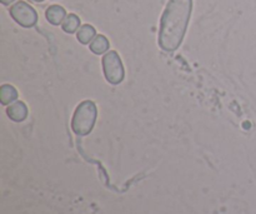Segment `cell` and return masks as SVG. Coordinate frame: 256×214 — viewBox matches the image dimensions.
I'll list each match as a JSON object with an SVG mask.
<instances>
[{
	"instance_id": "1",
	"label": "cell",
	"mask_w": 256,
	"mask_h": 214,
	"mask_svg": "<svg viewBox=\"0 0 256 214\" xmlns=\"http://www.w3.org/2000/svg\"><path fill=\"white\" fill-rule=\"evenodd\" d=\"M192 12V0H169L160 19L158 43L164 52L172 53L182 45Z\"/></svg>"
},
{
	"instance_id": "2",
	"label": "cell",
	"mask_w": 256,
	"mask_h": 214,
	"mask_svg": "<svg viewBox=\"0 0 256 214\" xmlns=\"http://www.w3.org/2000/svg\"><path fill=\"white\" fill-rule=\"evenodd\" d=\"M98 109L92 100H84L75 109L72 119V129L76 135H88L96 122Z\"/></svg>"
},
{
	"instance_id": "3",
	"label": "cell",
	"mask_w": 256,
	"mask_h": 214,
	"mask_svg": "<svg viewBox=\"0 0 256 214\" xmlns=\"http://www.w3.org/2000/svg\"><path fill=\"white\" fill-rule=\"evenodd\" d=\"M102 70L105 79L112 85H118L124 80L125 72L122 58L115 50H110L102 57Z\"/></svg>"
},
{
	"instance_id": "4",
	"label": "cell",
	"mask_w": 256,
	"mask_h": 214,
	"mask_svg": "<svg viewBox=\"0 0 256 214\" xmlns=\"http://www.w3.org/2000/svg\"><path fill=\"white\" fill-rule=\"evenodd\" d=\"M10 17L22 28H32L38 23L36 10L22 0L10 7Z\"/></svg>"
},
{
	"instance_id": "5",
	"label": "cell",
	"mask_w": 256,
	"mask_h": 214,
	"mask_svg": "<svg viewBox=\"0 0 256 214\" xmlns=\"http://www.w3.org/2000/svg\"><path fill=\"white\" fill-rule=\"evenodd\" d=\"M6 114L12 122H24L28 117V107L24 102L22 100H18V102L12 103V104L8 107Z\"/></svg>"
},
{
	"instance_id": "6",
	"label": "cell",
	"mask_w": 256,
	"mask_h": 214,
	"mask_svg": "<svg viewBox=\"0 0 256 214\" xmlns=\"http://www.w3.org/2000/svg\"><path fill=\"white\" fill-rule=\"evenodd\" d=\"M45 17L52 25H60L66 18V12L60 5H50L45 12Z\"/></svg>"
},
{
	"instance_id": "7",
	"label": "cell",
	"mask_w": 256,
	"mask_h": 214,
	"mask_svg": "<svg viewBox=\"0 0 256 214\" xmlns=\"http://www.w3.org/2000/svg\"><path fill=\"white\" fill-rule=\"evenodd\" d=\"M109 47H110V43L109 40H108V38L105 37V35L99 34L92 39V42L90 43L89 48L94 54L102 55L109 50Z\"/></svg>"
},
{
	"instance_id": "8",
	"label": "cell",
	"mask_w": 256,
	"mask_h": 214,
	"mask_svg": "<svg viewBox=\"0 0 256 214\" xmlns=\"http://www.w3.org/2000/svg\"><path fill=\"white\" fill-rule=\"evenodd\" d=\"M95 37H96L95 28L90 24L82 25L76 32V38L82 44H90Z\"/></svg>"
},
{
	"instance_id": "9",
	"label": "cell",
	"mask_w": 256,
	"mask_h": 214,
	"mask_svg": "<svg viewBox=\"0 0 256 214\" xmlns=\"http://www.w3.org/2000/svg\"><path fill=\"white\" fill-rule=\"evenodd\" d=\"M18 98V90L12 85L2 84L0 88V100L2 105L12 104Z\"/></svg>"
},
{
	"instance_id": "10",
	"label": "cell",
	"mask_w": 256,
	"mask_h": 214,
	"mask_svg": "<svg viewBox=\"0 0 256 214\" xmlns=\"http://www.w3.org/2000/svg\"><path fill=\"white\" fill-rule=\"evenodd\" d=\"M80 23L82 22H80V18L78 17V15L69 14L66 15V18H65L64 22H62V29L64 30L65 33H68V34H72V33L78 32L79 28L82 27Z\"/></svg>"
},
{
	"instance_id": "11",
	"label": "cell",
	"mask_w": 256,
	"mask_h": 214,
	"mask_svg": "<svg viewBox=\"0 0 256 214\" xmlns=\"http://www.w3.org/2000/svg\"><path fill=\"white\" fill-rule=\"evenodd\" d=\"M0 2H2V5H10L12 3H14L15 0H0Z\"/></svg>"
},
{
	"instance_id": "12",
	"label": "cell",
	"mask_w": 256,
	"mask_h": 214,
	"mask_svg": "<svg viewBox=\"0 0 256 214\" xmlns=\"http://www.w3.org/2000/svg\"><path fill=\"white\" fill-rule=\"evenodd\" d=\"M32 2H35V3H42V2H44V0H32Z\"/></svg>"
}]
</instances>
